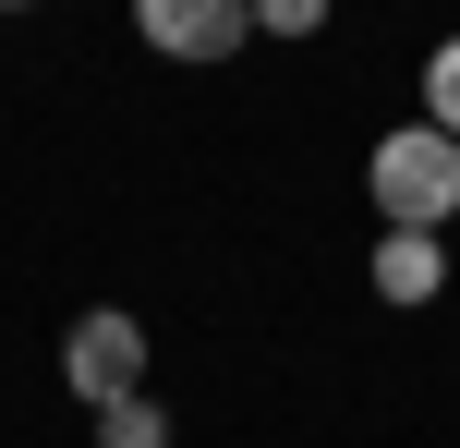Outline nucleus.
<instances>
[{"label": "nucleus", "instance_id": "nucleus-8", "mask_svg": "<svg viewBox=\"0 0 460 448\" xmlns=\"http://www.w3.org/2000/svg\"><path fill=\"white\" fill-rule=\"evenodd\" d=\"M0 13H37V0H0Z\"/></svg>", "mask_w": 460, "mask_h": 448}, {"label": "nucleus", "instance_id": "nucleus-7", "mask_svg": "<svg viewBox=\"0 0 460 448\" xmlns=\"http://www.w3.org/2000/svg\"><path fill=\"white\" fill-rule=\"evenodd\" d=\"M327 0H254V37H315Z\"/></svg>", "mask_w": 460, "mask_h": 448}, {"label": "nucleus", "instance_id": "nucleus-5", "mask_svg": "<svg viewBox=\"0 0 460 448\" xmlns=\"http://www.w3.org/2000/svg\"><path fill=\"white\" fill-rule=\"evenodd\" d=\"M97 448H170V412L134 388V400H110V412H97Z\"/></svg>", "mask_w": 460, "mask_h": 448}, {"label": "nucleus", "instance_id": "nucleus-6", "mask_svg": "<svg viewBox=\"0 0 460 448\" xmlns=\"http://www.w3.org/2000/svg\"><path fill=\"white\" fill-rule=\"evenodd\" d=\"M424 121L460 145V37H437V48H424Z\"/></svg>", "mask_w": 460, "mask_h": 448}, {"label": "nucleus", "instance_id": "nucleus-2", "mask_svg": "<svg viewBox=\"0 0 460 448\" xmlns=\"http://www.w3.org/2000/svg\"><path fill=\"white\" fill-rule=\"evenodd\" d=\"M61 388L85 412H110V400H134L146 388V315H121V303H85L61 328Z\"/></svg>", "mask_w": 460, "mask_h": 448}, {"label": "nucleus", "instance_id": "nucleus-3", "mask_svg": "<svg viewBox=\"0 0 460 448\" xmlns=\"http://www.w3.org/2000/svg\"><path fill=\"white\" fill-rule=\"evenodd\" d=\"M134 37L158 48V61H230V48L254 37V0H134Z\"/></svg>", "mask_w": 460, "mask_h": 448}, {"label": "nucleus", "instance_id": "nucleus-4", "mask_svg": "<svg viewBox=\"0 0 460 448\" xmlns=\"http://www.w3.org/2000/svg\"><path fill=\"white\" fill-rule=\"evenodd\" d=\"M364 279H376V303H437L448 291V231H376V255H364Z\"/></svg>", "mask_w": 460, "mask_h": 448}, {"label": "nucleus", "instance_id": "nucleus-1", "mask_svg": "<svg viewBox=\"0 0 460 448\" xmlns=\"http://www.w3.org/2000/svg\"><path fill=\"white\" fill-rule=\"evenodd\" d=\"M364 194H376V231H448L460 218V145L437 121H400V134H376Z\"/></svg>", "mask_w": 460, "mask_h": 448}]
</instances>
